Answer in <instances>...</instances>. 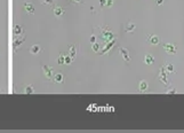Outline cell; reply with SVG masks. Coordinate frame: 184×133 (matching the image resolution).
<instances>
[{
	"mask_svg": "<svg viewBox=\"0 0 184 133\" xmlns=\"http://www.w3.org/2000/svg\"><path fill=\"white\" fill-rule=\"evenodd\" d=\"M165 70L168 72V73H173V72H175L174 65H173V64H167V65L165 67Z\"/></svg>",
	"mask_w": 184,
	"mask_h": 133,
	"instance_id": "obj_18",
	"label": "cell"
},
{
	"mask_svg": "<svg viewBox=\"0 0 184 133\" xmlns=\"http://www.w3.org/2000/svg\"><path fill=\"white\" fill-rule=\"evenodd\" d=\"M155 1H157V4H158V5H161V4L164 2V0H155Z\"/></svg>",
	"mask_w": 184,
	"mask_h": 133,
	"instance_id": "obj_29",
	"label": "cell"
},
{
	"mask_svg": "<svg viewBox=\"0 0 184 133\" xmlns=\"http://www.w3.org/2000/svg\"><path fill=\"white\" fill-rule=\"evenodd\" d=\"M146 41L150 42L151 45H158V44H159V38H158V36H155V35H150V36L146 38Z\"/></svg>",
	"mask_w": 184,
	"mask_h": 133,
	"instance_id": "obj_7",
	"label": "cell"
},
{
	"mask_svg": "<svg viewBox=\"0 0 184 133\" xmlns=\"http://www.w3.org/2000/svg\"><path fill=\"white\" fill-rule=\"evenodd\" d=\"M159 79L160 82L165 84V85H168L169 83L167 81V76H166V70H165V67H161L160 68V73H159Z\"/></svg>",
	"mask_w": 184,
	"mask_h": 133,
	"instance_id": "obj_5",
	"label": "cell"
},
{
	"mask_svg": "<svg viewBox=\"0 0 184 133\" xmlns=\"http://www.w3.org/2000/svg\"><path fill=\"white\" fill-rule=\"evenodd\" d=\"M164 48L165 51L167 52V54H169V55H174V54H176V52H177L176 46L172 45V44H164Z\"/></svg>",
	"mask_w": 184,
	"mask_h": 133,
	"instance_id": "obj_4",
	"label": "cell"
},
{
	"mask_svg": "<svg viewBox=\"0 0 184 133\" xmlns=\"http://www.w3.org/2000/svg\"><path fill=\"white\" fill-rule=\"evenodd\" d=\"M77 51H78V46L77 45H72V46H70V48H69V56H71L73 60L77 56Z\"/></svg>",
	"mask_w": 184,
	"mask_h": 133,
	"instance_id": "obj_8",
	"label": "cell"
},
{
	"mask_svg": "<svg viewBox=\"0 0 184 133\" xmlns=\"http://www.w3.org/2000/svg\"><path fill=\"white\" fill-rule=\"evenodd\" d=\"M53 79H54V82L56 83H63L64 82V76H63V73H61V72H57V73H55V76L53 77Z\"/></svg>",
	"mask_w": 184,
	"mask_h": 133,
	"instance_id": "obj_12",
	"label": "cell"
},
{
	"mask_svg": "<svg viewBox=\"0 0 184 133\" xmlns=\"http://www.w3.org/2000/svg\"><path fill=\"white\" fill-rule=\"evenodd\" d=\"M101 33H102V37H103V39L105 40V42L112 40L113 38H114L113 32L110 30V29H108V28H102V29H101Z\"/></svg>",
	"mask_w": 184,
	"mask_h": 133,
	"instance_id": "obj_1",
	"label": "cell"
},
{
	"mask_svg": "<svg viewBox=\"0 0 184 133\" xmlns=\"http://www.w3.org/2000/svg\"><path fill=\"white\" fill-rule=\"evenodd\" d=\"M72 2H77V4H81L82 0H71Z\"/></svg>",
	"mask_w": 184,
	"mask_h": 133,
	"instance_id": "obj_28",
	"label": "cell"
},
{
	"mask_svg": "<svg viewBox=\"0 0 184 133\" xmlns=\"http://www.w3.org/2000/svg\"><path fill=\"white\" fill-rule=\"evenodd\" d=\"M148 87H149V85H148V83L145 82V81H142V82L140 83V85H138V91L141 93H144L146 92V90H148Z\"/></svg>",
	"mask_w": 184,
	"mask_h": 133,
	"instance_id": "obj_11",
	"label": "cell"
},
{
	"mask_svg": "<svg viewBox=\"0 0 184 133\" xmlns=\"http://www.w3.org/2000/svg\"><path fill=\"white\" fill-rule=\"evenodd\" d=\"M24 9H25L26 13H30V14H33V13H34L33 5L30 4V2H25V4H24Z\"/></svg>",
	"mask_w": 184,
	"mask_h": 133,
	"instance_id": "obj_13",
	"label": "cell"
},
{
	"mask_svg": "<svg viewBox=\"0 0 184 133\" xmlns=\"http://www.w3.org/2000/svg\"><path fill=\"white\" fill-rule=\"evenodd\" d=\"M72 61H73V59H72L71 56H69V55L68 56H64V63L65 64H71Z\"/></svg>",
	"mask_w": 184,
	"mask_h": 133,
	"instance_id": "obj_20",
	"label": "cell"
},
{
	"mask_svg": "<svg viewBox=\"0 0 184 133\" xmlns=\"http://www.w3.org/2000/svg\"><path fill=\"white\" fill-rule=\"evenodd\" d=\"M13 32H14V36H16V37H20V36H22V35L24 33V31H23V29H22V27L19 25V24L14 27Z\"/></svg>",
	"mask_w": 184,
	"mask_h": 133,
	"instance_id": "obj_10",
	"label": "cell"
},
{
	"mask_svg": "<svg viewBox=\"0 0 184 133\" xmlns=\"http://www.w3.org/2000/svg\"><path fill=\"white\" fill-rule=\"evenodd\" d=\"M42 71L45 73V76L48 79H53V73H54V68L49 65H42Z\"/></svg>",
	"mask_w": 184,
	"mask_h": 133,
	"instance_id": "obj_3",
	"label": "cell"
},
{
	"mask_svg": "<svg viewBox=\"0 0 184 133\" xmlns=\"http://www.w3.org/2000/svg\"><path fill=\"white\" fill-rule=\"evenodd\" d=\"M175 93H176V90H169L167 94H175Z\"/></svg>",
	"mask_w": 184,
	"mask_h": 133,
	"instance_id": "obj_26",
	"label": "cell"
},
{
	"mask_svg": "<svg viewBox=\"0 0 184 133\" xmlns=\"http://www.w3.org/2000/svg\"><path fill=\"white\" fill-rule=\"evenodd\" d=\"M134 30H135V24L134 23H127L126 24V28H125L126 32H133Z\"/></svg>",
	"mask_w": 184,
	"mask_h": 133,
	"instance_id": "obj_17",
	"label": "cell"
},
{
	"mask_svg": "<svg viewBox=\"0 0 184 133\" xmlns=\"http://www.w3.org/2000/svg\"><path fill=\"white\" fill-rule=\"evenodd\" d=\"M25 41V37H22V38H20V39H15L14 40V42H13V47H14V52L17 51V48H20L21 45L23 44Z\"/></svg>",
	"mask_w": 184,
	"mask_h": 133,
	"instance_id": "obj_6",
	"label": "cell"
},
{
	"mask_svg": "<svg viewBox=\"0 0 184 133\" xmlns=\"http://www.w3.org/2000/svg\"><path fill=\"white\" fill-rule=\"evenodd\" d=\"M64 54H61L60 55V58H58V60H57V62H58V64H64Z\"/></svg>",
	"mask_w": 184,
	"mask_h": 133,
	"instance_id": "obj_22",
	"label": "cell"
},
{
	"mask_svg": "<svg viewBox=\"0 0 184 133\" xmlns=\"http://www.w3.org/2000/svg\"><path fill=\"white\" fill-rule=\"evenodd\" d=\"M120 53H121V55H123V58L125 61L126 62L131 61V56H129V52H128V50H126V48L121 47V48H120Z\"/></svg>",
	"mask_w": 184,
	"mask_h": 133,
	"instance_id": "obj_9",
	"label": "cell"
},
{
	"mask_svg": "<svg viewBox=\"0 0 184 133\" xmlns=\"http://www.w3.org/2000/svg\"><path fill=\"white\" fill-rule=\"evenodd\" d=\"M41 51V48H40V46L39 45H33L32 47L30 48V52H31V54H39V52Z\"/></svg>",
	"mask_w": 184,
	"mask_h": 133,
	"instance_id": "obj_16",
	"label": "cell"
},
{
	"mask_svg": "<svg viewBox=\"0 0 184 133\" xmlns=\"http://www.w3.org/2000/svg\"><path fill=\"white\" fill-rule=\"evenodd\" d=\"M144 62H145L146 64L151 65V64H153L154 63V58L152 56V55L148 54V55H145V58H144Z\"/></svg>",
	"mask_w": 184,
	"mask_h": 133,
	"instance_id": "obj_15",
	"label": "cell"
},
{
	"mask_svg": "<svg viewBox=\"0 0 184 133\" xmlns=\"http://www.w3.org/2000/svg\"><path fill=\"white\" fill-rule=\"evenodd\" d=\"M116 42H117V39H114V38H113L112 40L108 41V42H106V45H105V46L103 47L102 51H100L98 53H100L101 55H103V54H105V53H108V52L110 51V50H112L113 46L116 45Z\"/></svg>",
	"mask_w": 184,
	"mask_h": 133,
	"instance_id": "obj_2",
	"label": "cell"
},
{
	"mask_svg": "<svg viewBox=\"0 0 184 133\" xmlns=\"http://www.w3.org/2000/svg\"><path fill=\"white\" fill-rule=\"evenodd\" d=\"M25 93L26 94H32V93H34V90H33V86H28V87H25Z\"/></svg>",
	"mask_w": 184,
	"mask_h": 133,
	"instance_id": "obj_21",
	"label": "cell"
},
{
	"mask_svg": "<svg viewBox=\"0 0 184 133\" xmlns=\"http://www.w3.org/2000/svg\"><path fill=\"white\" fill-rule=\"evenodd\" d=\"M53 12H54V14H55L57 17H61L62 15H64V13H65L62 7H55V8L53 9Z\"/></svg>",
	"mask_w": 184,
	"mask_h": 133,
	"instance_id": "obj_14",
	"label": "cell"
},
{
	"mask_svg": "<svg viewBox=\"0 0 184 133\" xmlns=\"http://www.w3.org/2000/svg\"><path fill=\"white\" fill-rule=\"evenodd\" d=\"M0 92H1V90H0Z\"/></svg>",
	"mask_w": 184,
	"mask_h": 133,
	"instance_id": "obj_30",
	"label": "cell"
},
{
	"mask_svg": "<svg viewBox=\"0 0 184 133\" xmlns=\"http://www.w3.org/2000/svg\"><path fill=\"white\" fill-rule=\"evenodd\" d=\"M89 40H91V42H92V44H94V42H96V37H95V36L93 35L92 37H91V39H89Z\"/></svg>",
	"mask_w": 184,
	"mask_h": 133,
	"instance_id": "obj_25",
	"label": "cell"
},
{
	"mask_svg": "<svg viewBox=\"0 0 184 133\" xmlns=\"http://www.w3.org/2000/svg\"><path fill=\"white\" fill-rule=\"evenodd\" d=\"M53 2H54V0H42V4H45V5H53Z\"/></svg>",
	"mask_w": 184,
	"mask_h": 133,
	"instance_id": "obj_24",
	"label": "cell"
},
{
	"mask_svg": "<svg viewBox=\"0 0 184 133\" xmlns=\"http://www.w3.org/2000/svg\"><path fill=\"white\" fill-rule=\"evenodd\" d=\"M100 44H97V42H94L93 44V47H92V50H93V52H95V53H98L100 52Z\"/></svg>",
	"mask_w": 184,
	"mask_h": 133,
	"instance_id": "obj_19",
	"label": "cell"
},
{
	"mask_svg": "<svg viewBox=\"0 0 184 133\" xmlns=\"http://www.w3.org/2000/svg\"><path fill=\"white\" fill-rule=\"evenodd\" d=\"M113 5V0H106L105 1V6L106 7H110V6H112Z\"/></svg>",
	"mask_w": 184,
	"mask_h": 133,
	"instance_id": "obj_23",
	"label": "cell"
},
{
	"mask_svg": "<svg viewBox=\"0 0 184 133\" xmlns=\"http://www.w3.org/2000/svg\"><path fill=\"white\" fill-rule=\"evenodd\" d=\"M105 1H106V0H100V4H101V6H105Z\"/></svg>",
	"mask_w": 184,
	"mask_h": 133,
	"instance_id": "obj_27",
	"label": "cell"
}]
</instances>
